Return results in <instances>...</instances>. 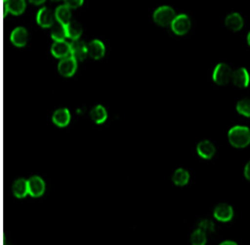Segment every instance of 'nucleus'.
Segmentation results:
<instances>
[{"mask_svg":"<svg viewBox=\"0 0 250 245\" xmlns=\"http://www.w3.org/2000/svg\"><path fill=\"white\" fill-rule=\"evenodd\" d=\"M228 138L233 148H245L250 145V129L244 124L233 125L229 131Z\"/></svg>","mask_w":250,"mask_h":245,"instance_id":"f257e3e1","label":"nucleus"},{"mask_svg":"<svg viewBox=\"0 0 250 245\" xmlns=\"http://www.w3.org/2000/svg\"><path fill=\"white\" fill-rule=\"evenodd\" d=\"M171 31L176 37H186L189 35L193 29V22L189 15L181 13L175 15L174 19L170 24Z\"/></svg>","mask_w":250,"mask_h":245,"instance_id":"f03ea898","label":"nucleus"},{"mask_svg":"<svg viewBox=\"0 0 250 245\" xmlns=\"http://www.w3.org/2000/svg\"><path fill=\"white\" fill-rule=\"evenodd\" d=\"M175 17V11L170 5H161L156 7L152 15V20L158 26L165 27L170 25Z\"/></svg>","mask_w":250,"mask_h":245,"instance_id":"7ed1b4c3","label":"nucleus"},{"mask_svg":"<svg viewBox=\"0 0 250 245\" xmlns=\"http://www.w3.org/2000/svg\"><path fill=\"white\" fill-rule=\"evenodd\" d=\"M233 77V70L228 63H219L213 70L212 78L213 82L218 86H223L229 84Z\"/></svg>","mask_w":250,"mask_h":245,"instance_id":"20e7f679","label":"nucleus"},{"mask_svg":"<svg viewBox=\"0 0 250 245\" xmlns=\"http://www.w3.org/2000/svg\"><path fill=\"white\" fill-rule=\"evenodd\" d=\"M29 30L25 26H16L11 30L9 40L16 48H24L29 42Z\"/></svg>","mask_w":250,"mask_h":245,"instance_id":"39448f33","label":"nucleus"},{"mask_svg":"<svg viewBox=\"0 0 250 245\" xmlns=\"http://www.w3.org/2000/svg\"><path fill=\"white\" fill-rule=\"evenodd\" d=\"M27 181L29 196L33 197V199H42L47 189L45 179L40 176L33 175L28 178Z\"/></svg>","mask_w":250,"mask_h":245,"instance_id":"423d86ee","label":"nucleus"},{"mask_svg":"<svg viewBox=\"0 0 250 245\" xmlns=\"http://www.w3.org/2000/svg\"><path fill=\"white\" fill-rule=\"evenodd\" d=\"M36 22L39 27L44 29H50L57 23L54 11L52 12L48 6H42L36 15Z\"/></svg>","mask_w":250,"mask_h":245,"instance_id":"0eeeda50","label":"nucleus"},{"mask_svg":"<svg viewBox=\"0 0 250 245\" xmlns=\"http://www.w3.org/2000/svg\"><path fill=\"white\" fill-rule=\"evenodd\" d=\"M57 70L62 77L72 78L78 70V62L71 57L60 60L57 65Z\"/></svg>","mask_w":250,"mask_h":245,"instance_id":"6e6552de","label":"nucleus"},{"mask_svg":"<svg viewBox=\"0 0 250 245\" xmlns=\"http://www.w3.org/2000/svg\"><path fill=\"white\" fill-rule=\"evenodd\" d=\"M213 217L218 223H229L234 217V210L230 204L219 203L213 210Z\"/></svg>","mask_w":250,"mask_h":245,"instance_id":"1a4fd4ad","label":"nucleus"},{"mask_svg":"<svg viewBox=\"0 0 250 245\" xmlns=\"http://www.w3.org/2000/svg\"><path fill=\"white\" fill-rule=\"evenodd\" d=\"M106 54L105 44L101 39H93L88 42V58L94 61L103 60Z\"/></svg>","mask_w":250,"mask_h":245,"instance_id":"9d476101","label":"nucleus"},{"mask_svg":"<svg viewBox=\"0 0 250 245\" xmlns=\"http://www.w3.org/2000/svg\"><path fill=\"white\" fill-rule=\"evenodd\" d=\"M196 154L203 161H209L217 154V148L213 141L202 140L196 146Z\"/></svg>","mask_w":250,"mask_h":245,"instance_id":"9b49d317","label":"nucleus"},{"mask_svg":"<svg viewBox=\"0 0 250 245\" xmlns=\"http://www.w3.org/2000/svg\"><path fill=\"white\" fill-rule=\"evenodd\" d=\"M72 120V115L67 108H59L52 114V122L59 129H66Z\"/></svg>","mask_w":250,"mask_h":245,"instance_id":"f8f14e48","label":"nucleus"},{"mask_svg":"<svg viewBox=\"0 0 250 245\" xmlns=\"http://www.w3.org/2000/svg\"><path fill=\"white\" fill-rule=\"evenodd\" d=\"M70 52H71V43L67 42L66 40L53 41L50 46L51 55L59 61L70 57Z\"/></svg>","mask_w":250,"mask_h":245,"instance_id":"ddd939ff","label":"nucleus"},{"mask_svg":"<svg viewBox=\"0 0 250 245\" xmlns=\"http://www.w3.org/2000/svg\"><path fill=\"white\" fill-rule=\"evenodd\" d=\"M71 52L70 57L73 58L76 62L82 63L88 58V43L81 40L71 41Z\"/></svg>","mask_w":250,"mask_h":245,"instance_id":"4468645a","label":"nucleus"},{"mask_svg":"<svg viewBox=\"0 0 250 245\" xmlns=\"http://www.w3.org/2000/svg\"><path fill=\"white\" fill-rule=\"evenodd\" d=\"M12 194L17 200H24L29 196L28 181L25 178H16L12 184Z\"/></svg>","mask_w":250,"mask_h":245,"instance_id":"2eb2a0df","label":"nucleus"},{"mask_svg":"<svg viewBox=\"0 0 250 245\" xmlns=\"http://www.w3.org/2000/svg\"><path fill=\"white\" fill-rule=\"evenodd\" d=\"M54 16L58 23L66 25L72 20V10L65 3H62L54 9Z\"/></svg>","mask_w":250,"mask_h":245,"instance_id":"dca6fc26","label":"nucleus"},{"mask_svg":"<svg viewBox=\"0 0 250 245\" xmlns=\"http://www.w3.org/2000/svg\"><path fill=\"white\" fill-rule=\"evenodd\" d=\"M233 84L240 89H245L250 84V74L248 70L244 67H241L233 73Z\"/></svg>","mask_w":250,"mask_h":245,"instance_id":"f3484780","label":"nucleus"},{"mask_svg":"<svg viewBox=\"0 0 250 245\" xmlns=\"http://www.w3.org/2000/svg\"><path fill=\"white\" fill-rule=\"evenodd\" d=\"M6 7L10 15L14 17H20L26 12L27 3L26 0H7Z\"/></svg>","mask_w":250,"mask_h":245,"instance_id":"a211bd4d","label":"nucleus"},{"mask_svg":"<svg viewBox=\"0 0 250 245\" xmlns=\"http://www.w3.org/2000/svg\"><path fill=\"white\" fill-rule=\"evenodd\" d=\"M90 118L93 123H95L96 125H103L106 122L108 118L107 111L103 105H97L91 110Z\"/></svg>","mask_w":250,"mask_h":245,"instance_id":"6ab92c4d","label":"nucleus"},{"mask_svg":"<svg viewBox=\"0 0 250 245\" xmlns=\"http://www.w3.org/2000/svg\"><path fill=\"white\" fill-rule=\"evenodd\" d=\"M225 26L231 31H239L244 27V19L239 13H231L225 19Z\"/></svg>","mask_w":250,"mask_h":245,"instance_id":"aec40b11","label":"nucleus"},{"mask_svg":"<svg viewBox=\"0 0 250 245\" xmlns=\"http://www.w3.org/2000/svg\"><path fill=\"white\" fill-rule=\"evenodd\" d=\"M66 31H67V39H69L70 41H75V40H81L82 39L83 34V28L77 21L71 20L68 24H66Z\"/></svg>","mask_w":250,"mask_h":245,"instance_id":"412c9836","label":"nucleus"},{"mask_svg":"<svg viewBox=\"0 0 250 245\" xmlns=\"http://www.w3.org/2000/svg\"><path fill=\"white\" fill-rule=\"evenodd\" d=\"M190 181V173L184 168L176 169L172 175V183L176 187H185Z\"/></svg>","mask_w":250,"mask_h":245,"instance_id":"4be33fe9","label":"nucleus"},{"mask_svg":"<svg viewBox=\"0 0 250 245\" xmlns=\"http://www.w3.org/2000/svg\"><path fill=\"white\" fill-rule=\"evenodd\" d=\"M50 38L52 41H62L67 39V31H66V25L62 24V23H56L50 28Z\"/></svg>","mask_w":250,"mask_h":245,"instance_id":"5701e85b","label":"nucleus"},{"mask_svg":"<svg viewBox=\"0 0 250 245\" xmlns=\"http://www.w3.org/2000/svg\"><path fill=\"white\" fill-rule=\"evenodd\" d=\"M190 242L192 245H207L208 242V233L202 231L201 228H197L191 234Z\"/></svg>","mask_w":250,"mask_h":245,"instance_id":"b1692460","label":"nucleus"},{"mask_svg":"<svg viewBox=\"0 0 250 245\" xmlns=\"http://www.w3.org/2000/svg\"><path fill=\"white\" fill-rule=\"evenodd\" d=\"M236 110L239 115L250 118V97L241 98L236 107Z\"/></svg>","mask_w":250,"mask_h":245,"instance_id":"393cba45","label":"nucleus"},{"mask_svg":"<svg viewBox=\"0 0 250 245\" xmlns=\"http://www.w3.org/2000/svg\"><path fill=\"white\" fill-rule=\"evenodd\" d=\"M198 228H201L206 233H213L216 230V225L213 223V220L208 218H202L198 223Z\"/></svg>","mask_w":250,"mask_h":245,"instance_id":"a878e982","label":"nucleus"},{"mask_svg":"<svg viewBox=\"0 0 250 245\" xmlns=\"http://www.w3.org/2000/svg\"><path fill=\"white\" fill-rule=\"evenodd\" d=\"M62 3H65L71 10H78L83 5L84 0H62Z\"/></svg>","mask_w":250,"mask_h":245,"instance_id":"bb28decb","label":"nucleus"},{"mask_svg":"<svg viewBox=\"0 0 250 245\" xmlns=\"http://www.w3.org/2000/svg\"><path fill=\"white\" fill-rule=\"evenodd\" d=\"M28 3L33 6H44L47 0H27Z\"/></svg>","mask_w":250,"mask_h":245,"instance_id":"cd10ccee","label":"nucleus"},{"mask_svg":"<svg viewBox=\"0 0 250 245\" xmlns=\"http://www.w3.org/2000/svg\"><path fill=\"white\" fill-rule=\"evenodd\" d=\"M244 176H245V178H246L248 180H250V161H248L247 164L245 165Z\"/></svg>","mask_w":250,"mask_h":245,"instance_id":"c85d7f7f","label":"nucleus"},{"mask_svg":"<svg viewBox=\"0 0 250 245\" xmlns=\"http://www.w3.org/2000/svg\"><path fill=\"white\" fill-rule=\"evenodd\" d=\"M219 245H239V244L236 241L228 239V240H223L222 242L219 243Z\"/></svg>","mask_w":250,"mask_h":245,"instance_id":"c756f323","label":"nucleus"},{"mask_svg":"<svg viewBox=\"0 0 250 245\" xmlns=\"http://www.w3.org/2000/svg\"><path fill=\"white\" fill-rule=\"evenodd\" d=\"M247 43H248V45L250 46V30H249V33H248V35H247Z\"/></svg>","mask_w":250,"mask_h":245,"instance_id":"7c9ffc66","label":"nucleus"},{"mask_svg":"<svg viewBox=\"0 0 250 245\" xmlns=\"http://www.w3.org/2000/svg\"><path fill=\"white\" fill-rule=\"evenodd\" d=\"M49 1H52V2H59V1H61V0H49Z\"/></svg>","mask_w":250,"mask_h":245,"instance_id":"2f4dec72","label":"nucleus"}]
</instances>
